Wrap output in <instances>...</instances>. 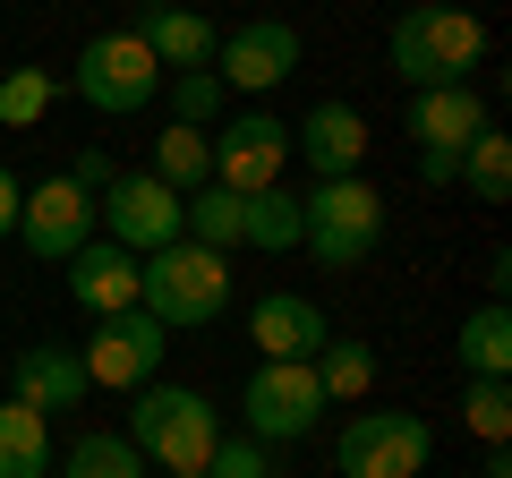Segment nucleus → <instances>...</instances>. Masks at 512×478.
<instances>
[{
  "mask_svg": "<svg viewBox=\"0 0 512 478\" xmlns=\"http://www.w3.org/2000/svg\"><path fill=\"white\" fill-rule=\"evenodd\" d=\"M470 69H487V26L453 0H410L393 18V77L410 94L427 86H470Z\"/></svg>",
  "mask_w": 512,
  "mask_h": 478,
  "instance_id": "1",
  "label": "nucleus"
},
{
  "mask_svg": "<svg viewBox=\"0 0 512 478\" xmlns=\"http://www.w3.org/2000/svg\"><path fill=\"white\" fill-rule=\"evenodd\" d=\"M137 453H146V470H205L222 444V410L205 402L197 385H137L128 393V427H120Z\"/></svg>",
  "mask_w": 512,
  "mask_h": 478,
  "instance_id": "2",
  "label": "nucleus"
},
{
  "mask_svg": "<svg viewBox=\"0 0 512 478\" xmlns=\"http://www.w3.org/2000/svg\"><path fill=\"white\" fill-rule=\"evenodd\" d=\"M137 308H146L163 333L214 325V316L231 308V257L197 248V239H171V248H154V257H137Z\"/></svg>",
  "mask_w": 512,
  "mask_h": 478,
  "instance_id": "3",
  "label": "nucleus"
},
{
  "mask_svg": "<svg viewBox=\"0 0 512 478\" xmlns=\"http://www.w3.org/2000/svg\"><path fill=\"white\" fill-rule=\"evenodd\" d=\"M384 239V197L350 171V180H316L299 197V248L316 265H367Z\"/></svg>",
  "mask_w": 512,
  "mask_h": 478,
  "instance_id": "4",
  "label": "nucleus"
},
{
  "mask_svg": "<svg viewBox=\"0 0 512 478\" xmlns=\"http://www.w3.org/2000/svg\"><path fill=\"white\" fill-rule=\"evenodd\" d=\"M69 86H77V103H86V111L128 120V111H146L154 94H163V60L146 52V35H137V26H111V35H86Z\"/></svg>",
  "mask_w": 512,
  "mask_h": 478,
  "instance_id": "5",
  "label": "nucleus"
},
{
  "mask_svg": "<svg viewBox=\"0 0 512 478\" xmlns=\"http://www.w3.org/2000/svg\"><path fill=\"white\" fill-rule=\"evenodd\" d=\"M436 461V427L419 410H359L333 436V470L342 478H427Z\"/></svg>",
  "mask_w": 512,
  "mask_h": 478,
  "instance_id": "6",
  "label": "nucleus"
},
{
  "mask_svg": "<svg viewBox=\"0 0 512 478\" xmlns=\"http://www.w3.org/2000/svg\"><path fill=\"white\" fill-rule=\"evenodd\" d=\"M239 419L256 444H299L325 419V385H316V359H256L248 393H239Z\"/></svg>",
  "mask_w": 512,
  "mask_h": 478,
  "instance_id": "7",
  "label": "nucleus"
},
{
  "mask_svg": "<svg viewBox=\"0 0 512 478\" xmlns=\"http://www.w3.org/2000/svg\"><path fill=\"white\" fill-rule=\"evenodd\" d=\"M94 231L120 239L128 257H154V248H171V239H188L180 231V197H171L154 171H120V180L94 197Z\"/></svg>",
  "mask_w": 512,
  "mask_h": 478,
  "instance_id": "8",
  "label": "nucleus"
},
{
  "mask_svg": "<svg viewBox=\"0 0 512 478\" xmlns=\"http://www.w3.org/2000/svg\"><path fill=\"white\" fill-rule=\"evenodd\" d=\"M171 333L154 325L146 308H120V316H94V342L77 350L86 359V385H111V393H137L154 385V368H163Z\"/></svg>",
  "mask_w": 512,
  "mask_h": 478,
  "instance_id": "9",
  "label": "nucleus"
},
{
  "mask_svg": "<svg viewBox=\"0 0 512 478\" xmlns=\"http://www.w3.org/2000/svg\"><path fill=\"white\" fill-rule=\"evenodd\" d=\"M282 163H291V120H274V111H231L214 137V188H231V197H256V188H274Z\"/></svg>",
  "mask_w": 512,
  "mask_h": 478,
  "instance_id": "10",
  "label": "nucleus"
},
{
  "mask_svg": "<svg viewBox=\"0 0 512 478\" xmlns=\"http://www.w3.org/2000/svg\"><path fill=\"white\" fill-rule=\"evenodd\" d=\"M222 94H274L282 77H299V26L291 18H248L214 43Z\"/></svg>",
  "mask_w": 512,
  "mask_h": 478,
  "instance_id": "11",
  "label": "nucleus"
},
{
  "mask_svg": "<svg viewBox=\"0 0 512 478\" xmlns=\"http://www.w3.org/2000/svg\"><path fill=\"white\" fill-rule=\"evenodd\" d=\"M18 239H26V257H43V265H69L77 248L94 239V197L60 171V180H35L18 197Z\"/></svg>",
  "mask_w": 512,
  "mask_h": 478,
  "instance_id": "12",
  "label": "nucleus"
},
{
  "mask_svg": "<svg viewBox=\"0 0 512 478\" xmlns=\"http://www.w3.org/2000/svg\"><path fill=\"white\" fill-rule=\"evenodd\" d=\"M86 393H94L86 359L60 350V342H26L18 359H9V402H26V410H77Z\"/></svg>",
  "mask_w": 512,
  "mask_h": 478,
  "instance_id": "13",
  "label": "nucleus"
},
{
  "mask_svg": "<svg viewBox=\"0 0 512 478\" xmlns=\"http://www.w3.org/2000/svg\"><path fill=\"white\" fill-rule=\"evenodd\" d=\"M291 154H308L316 180H350V171L367 163V120H359V103H316L308 120L291 129Z\"/></svg>",
  "mask_w": 512,
  "mask_h": 478,
  "instance_id": "14",
  "label": "nucleus"
},
{
  "mask_svg": "<svg viewBox=\"0 0 512 478\" xmlns=\"http://www.w3.org/2000/svg\"><path fill=\"white\" fill-rule=\"evenodd\" d=\"M487 129V103H478V86H427L410 94V137H419V154H444V163H461V146Z\"/></svg>",
  "mask_w": 512,
  "mask_h": 478,
  "instance_id": "15",
  "label": "nucleus"
},
{
  "mask_svg": "<svg viewBox=\"0 0 512 478\" xmlns=\"http://www.w3.org/2000/svg\"><path fill=\"white\" fill-rule=\"evenodd\" d=\"M248 342L265 350V359H316L333 333H325V308H316V299L265 291V299H256V316H248Z\"/></svg>",
  "mask_w": 512,
  "mask_h": 478,
  "instance_id": "16",
  "label": "nucleus"
},
{
  "mask_svg": "<svg viewBox=\"0 0 512 478\" xmlns=\"http://www.w3.org/2000/svg\"><path fill=\"white\" fill-rule=\"evenodd\" d=\"M69 299L86 316H120V308H137V257H128L120 239H86L69 257Z\"/></svg>",
  "mask_w": 512,
  "mask_h": 478,
  "instance_id": "17",
  "label": "nucleus"
},
{
  "mask_svg": "<svg viewBox=\"0 0 512 478\" xmlns=\"http://www.w3.org/2000/svg\"><path fill=\"white\" fill-rule=\"evenodd\" d=\"M137 35H146V52L163 60V77H171V69H214L222 26L197 18V9H180V0H154L146 18H137Z\"/></svg>",
  "mask_w": 512,
  "mask_h": 478,
  "instance_id": "18",
  "label": "nucleus"
},
{
  "mask_svg": "<svg viewBox=\"0 0 512 478\" xmlns=\"http://www.w3.org/2000/svg\"><path fill=\"white\" fill-rule=\"evenodd\" d=\"M453 359H461V376H512V316H504V299H478V308L461 316Z\"/></svg>",
  "mask_w": 512,
  "mask_h": 478,
  "instance_id": "19",
  "label": "nucleus"
},
{
  "mask_svg": "<svg viewBox=\"0 0 512 478\" xmlns=\"http://www.w3.org/2000/svg\"><path fill=\"white\" fill-rule=\"evenodd\" d=\"M0 478H52V419L0 402Z\"/></svg>",
  "mask_w": 512,
  "mask_h": 478,
  "instance_id": "20",
  "label": "nucleus"
},
{
  "mask_svg": "<svg viewBox=\"0 0 512 478\" xmlns=\"http://www.w3.org/2000/svg\"><path fill=\"white\" fill-rule=\"evenodd\" d=\"M239 248H265V257H282V248H299V197L291 188H256V197H239Z\"/></svg>",
  "mask_w": 512,
  "mask_h": 478,
  "instance_id": "21",
  "label": "nucleus"
},
{
  "mask_svg": "<svg viewBox=\"0 0 512 478\" xmlns=\"http://www.w3.org/2000/svg\"><path fill=\"white\" fill-rule=\"evenodd\" d=\"M154 180H163L171 197H197V188L214 180V137L205 129H163L154 137Z\"/></svg>",
  "mask_w": 512,
  "mask_h": 478,
  "instance_id": "22",
  "label": "nucleus"
},
{
  "mask_svg": "<svg viewBox=\"0 0 512 478\" xmlns=\"http://www.w3.org/2000/svg\"><path fill=\"white\" fill-rule=\"evenodd\" d=\"M453 180L470 188L478 205H504V188H512V137L495 129V120L470 137V146H461V171H453Z\"/></svg>",
  "mask_w": 512,
  "mask_h": 478,
  "instance_id": "23",
  "label": "nucleus"
},
{
  "mask_svg": "<svg viewBox=\"0 0 512 478\" xmlns=\"http://www.w3.org/2000/svg\"><path fill=\"white\" fill-rule=\"evenodd\" d=\"M60 478H146V453H137L120 427H94V436H77V444H69Z\"/></svg>",
  "mask_w": 512,
  "mask_h": 478,
  "instance_id": "24",
  "label": "nucleus"
},
{
  "mask_svg": "<svg viewBox=\"0 0 512 478\" xmlns=\"http://www.w3.org/2000/svg\"><path fill=\"white\" fill-rule=\"evenodd\" d=\"M180 231L197 239V248H214V257H231V248H239V197L205 180L197 197H180Z\"/></svg>",
  "mask_w": 512,
  "mask_h": 478,
  "instance_id": "25",
  "label": "nucleus"
},
{
  "mask_svg": "<svg viewBox=\"0 0 512 478\" xmlns=\"http://www.w3.org/2000/svg\"><path fill=\"white\" fill-rule=\"evenodd\" d=\"M316 385H325V402H367V385H376V350H367V342H325V350H316Z\"/></svg>",
  "mask_w": 512,
  "mask_h": 478,
  "instance_id": "26",
  "label": "nucleus"
},
{
  "mask_svg": "<svg viewBox=\"0 0 512 478\" xmlns=\"http://www.w3.org/2000/svg\"><path fill=\"white\" fill-rule=\"evenodd\" d=\"M163 103H171V129H205V120H222V77L214 69H171L163 77Z\"/></svg>",
  "mask_w": 512,
  "mask_h": 478,
  "instance_id": "27",
  "label": "nucleus"
},
{
  "mask_svg": "<svg viewBox=\"0 0 512 478\" xmlns=\"http://www.w3.org/2000/svg\"><path fill=\"white\" fill-rule=\"evenodd\" d=\"M461 427L487 436V444H504L512 436V376H470V385H461Z\"/></svg>",
  "mask_w": 512,
  "mask_h": 478,
  "instance_id": "28",
  "label": "nucleus"
},
{
  "mask_svg": "<svg viewBox=\"0 0 512 478\" xmlns=\"http://www.w3.org/2000/svg\"><path fill=\"white\" fill-rule=\"evenodd\" d=\"M52 69H0V129H35L52 111Z\"/></svg>",
  "mask_w": 512,
  "mask_h": 478,
  "instance_id": "29",
  "label": "nucleus"
},
{
  "mask_svg": "<svg viewBox=\"0 0 512 478\" xmlns=\"http://www.w3.org/2000/svg\"><path fill=\"white\" fill-rule=\"evenodd\" d=\"M205 478H274V461H265V444H256V436H222L214 461H205Z\"/></svg>",
  "mask_w": 512,
  "mask_h": 478,
  "instance_id": "30",
  "label": "nucleus"
},
{
  "mask_svg": "<svg viewBox=\"0 0 512 478\" xmlns=\"http://www.w3.org/2000/svg\"><path fill=\"white\" fill-rule=\"evenodd\" d=\"M69 180H77V188H86V197H103V188H111V180H120V171H111V163H103V154H77V163H69Z\"/></svg>",
  "mask_w": 512,
  "mask_h": 478,
  "instance_id": "31",
  "label": "nucleus"
},
{
  "mask_svg": "<svg viewBox=\"0 0 512 478\" xmlns=\"http://www.w3.org/2000/svg\"><path fill=\"white\" fill-rule=\"evenodd\" d=\"M18 197H26V188H18V171L0 163V239H18Z\"/></svg>",
  "mask_w": 512,
  "mask_h": 478,
  "instance_id": "32",
  "label": "nucleus"
},
{
  "mask_svg": "<svg viewBox=\"0 0 512 478\" xmlns=\"http://www.w3.org/2000/svg\"><path fill=\"white\" fill-rule=\"evenodd\" d=\"M453 171H461V163H444V154H419V180H427V188H453Z\"/></svg>",
  "mask_w": 512,
  "mask_h": 478,
  "instance_id": "33",
  "label": "nucleus"
},
{
  "mask_svg": "<svg viewBox=\"0 0 512 478\" xmlns=\"http://www.w3.org/2000/svg\"><path fill=\"white\" fill-rule=\"evenodd\" d=\"M478 478H512V453H504V444H487V470H478Z\"/></svg>",
  "mask_w": 512,
  "mask_h": 478,
  "instance_id": "34",
  "label": "nucleus"
},
{
  "mask_svg": "<svg viewBox=\"0 0 512 478\" xmlns=\"http://www.w3.org/2000/svg\"><path fill=\"white\" fill-rule=\"evenodd\" d=\"M163 478H205V470H163Z\"/></svg>",
  "mask_w": 512,
  "mask_h": 478,
  "instance_id": "35",
  "label": "nucleus"
},
{
  "mask_svg": "<svg viewBox=\"0 0 512 478\" xmlns=\"http://www.w3.org/2000/svg\"><path fill=\"white\" fill-rule=\"evenodd\" d=\"M0 69H9V60H0Z\"/></svg>",
  "mask_w": 512,
  "mask_h": 478,
  "instance_id": "36",
  "label": "nucleus"
}]
</instances>
